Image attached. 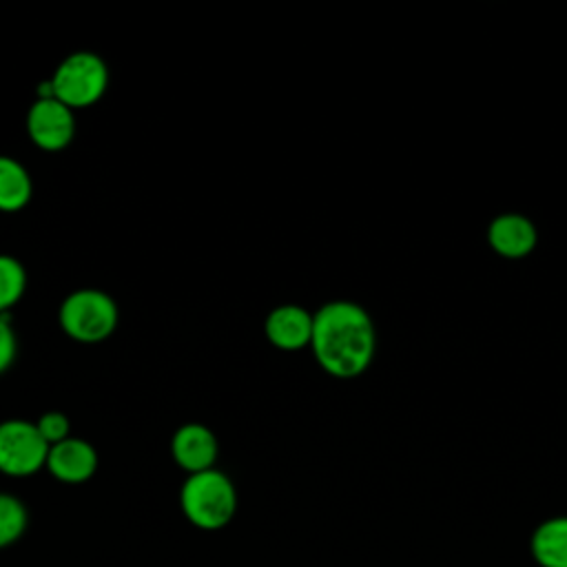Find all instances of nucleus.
Segmentation results:
<instances>
[{"label": "nucleus", "mask_w": 567, "mask_h": 567, "mask_svg": "<svg viewBox=\"0 0 567 567\" xmlns=\"http://www.w3.org/2000/svg\"><path fill=\"white\" fill-rule=\"evenodd\" d=\"M35 425H38L42 439L49 443V447L71 436V421H69V416H66L64 412H60V410H51V412L40 414V419L35 421Z\"/></svg>", "instance_id": "obj_15"}, {"label": "nucleus", "mask_w": 567, "mask_h": 567, "mask_svg": "<svg viewBox=\"0 0 567 567\" xmlns=\"http://www.w3.org/2000/svg\"><path fill=\"white\" fill-rule=\"evenodd\" d=\"M49 443L35 421H0V472L11 478H27L47 467Z\"/></svg>", "instance_id": "obj_5"}, {"label": "nucleus", "mask_w": 567, "mask_h": 567, "mask_svg": "<svg viewBox=\"0 0 567 567\" xmlns=\"http://www.w3.org/2000/svg\"><path fill=\"white\" fill-rule=\"evenodd\" d=\"M62 332L78 343L106 341L120 321L115 299L100 288H78L69 292L58 310Z\"/></svg>", "instance_id": "obj_3"}, {"label": "nucleus", "mask_w": 567, "mask_h": 567, "mask_svg": "<svg viewBox=\"0 0 567 567\" xmlns=\"http://www.w3.org/2000/svg\"><path fill=\"white\" fill-rule=\"evenodd\" d=\"M237 489L228 474L213 467L188 474L179 489V509L186 520L204 532L224 529L237 514Z\"/></svg>", "instance_id": "obj_2"}, {"label": "nucleus", "mask_w": 567, "mask_h": 567, "mask_svg": "<svg viewBox=\"0 0 567 567\" xmlns=\"http://www.w3.org/2000/svg\"><path fill=\"white\" fill-rule=\"evenodd\" d=\"M33 197V179L27 166L11 157L0 155V210L18 213Z\"/></svg>", "instance_id": "obj_12"}, {"label": "nucleus", "mask_w": 567, "mask_h": 567, "mask_svg": "<svg viewBox=\"0 0 567 567\" xmlns=\"http://www.w3.org/2000/svg\"><path fill=\"white\" fill-rule=\"evenodd\" d=\"M18 354V337L9 321V315H0V374H4Z\"/></svg>", "instance_id": "obj_16"}, {"label": "nucleus", "mask_w": 567, "mask_h": 567, "mask_svg": "<svg viewBox=\"0 0 567 567\" xmlns=\"http://www.w3.org/2000/svg\"><path fill=\"white\" fill-rule=\"evenodd\" d=\"M27 292V270L20 259L13 255L0 252V315H9V310L24 297Z\"/></svg>", "instance_id": "obj_13"}, {"label": "nucleus", "mask_w": 567, "mask_h": 567, "mask_svg": "<svg viewBox=\"0 0 567 567\" xmlns=\"http://www.w3.org/2000/svg\"><path fill=\"white\" fill-rule=\"evenodd\" d=\"M27 135L40 151H64L75 137V111L58 97H35L27 111Z\"/></svg>", "instance_id": "obj_6"}, {"label": "nucleus", "mask_w": 567, "mask_h": 567, "mask_svg": "<svg viewBox=\"0 0 567 567\" xmlns=\"http://www.w3.org/2000/svg\"><path fill=\"white\" fill-rule=\"evenodd\" d=\"M529 551L538 567H567V516H551L536 525Z\"/></svg>", "instance_id": "obj_11"}, {"label": "nucleus", "mask_w": 567, "mask_h": 567, "mask_svg": "<svg viewBox=\"0 0 567 567\" xmlns=\"http://www.w3.org/2000/svg\"><path fill=\"white\" fill-rule=\"evenodd\" d=\"M264 334L277 350H303L312 339V312L297 303H281L268 312Z\"/></svg>", "instance_id": "obj_9"}, {"label": "nucleus", "mask_w": 567, "mask_h": 567, "mask_svg": "<svg viewBox=\"0 0 567 567\" xmlns=\"http://www.w3.org/2000/svg\"><path fill=\"white\" fill-rule=\"evenodd\" d=\"M492 250L505 259H520L536 248L538 233L532 219L518 213H503L487 228Z\"/></svg>", "instance_id": "obj_10"}, {"label": "nucleus", "mask_w": 567, "mask_h": 567, "mask_svg": "<svg viewBox=\"0 0 567 567\" xmlns=\"http://www.w3.org/2000/svg\"><path fill=\"white\" fill-rule=\"evenodd\" d=\"M310 350L323 372L334 379L363 374L377 350V332L363 306L334 299L312 312Z\"/></svg>", "instance_id": "obj_1"}, {"label": "nucleus", "mask_w": 567, "mask_h": 567, "mask_svg": "<svg viewBox=\"0 0 567 567\" xmlns=\"http://www.w3.org/2000/svg\"><path fill=\"white\" fill-rule=\"evenodd\" d=\"M171 456L186 474L213 470L219 456L217 436L204 423H184L173 432Z\"/></svg>", "instance_id": "obj_7"}, {"label": "nucleus", "mask_w": 567, "mask_h": 567, "mask_svg": "<svg viewBox=\"0 0 567 567\" xmlns=\"http://www.w3.org/2000/svg\"><path fill=\"white\" fill-rule=\"evenodd\" d=\"M97 465H100L97 450L86 439L69 436L49 447L47 470L60 483H66V485L86 483L97 472Z\"/></svg>", "instance_id": "obj_8"}, {"label": "nucleus", "mask_w": 567, "mask_h": 567, "mask_svg": "<svg viewBox=\"0 0 567 567\" xmlns=\"http://www.w3.org/2000/svg\"><path fill=\"white\" fill-rule=\"evenodd\" d=\"M51 93L69 109H86L102 100L109 89V66L93 51L69 53L49 78Z\"/></svg>", "instance_id": "obj_4"}, {"label": "nucleus", "mask_w": 567, "mask_h": 567, "mask_svg": "<svg viewBox=\"0 0 567 567\" xmlns=\"http://www.w3.org/2000/svg\"><path fill=\"white\" fill-rule=\"evenodd\" d=\"M27 525H29L27 505L18 496L9 492H0V549L18 543L24 536Z\"/></svg>", "instance_id": "obj_14"}]
</instances>
